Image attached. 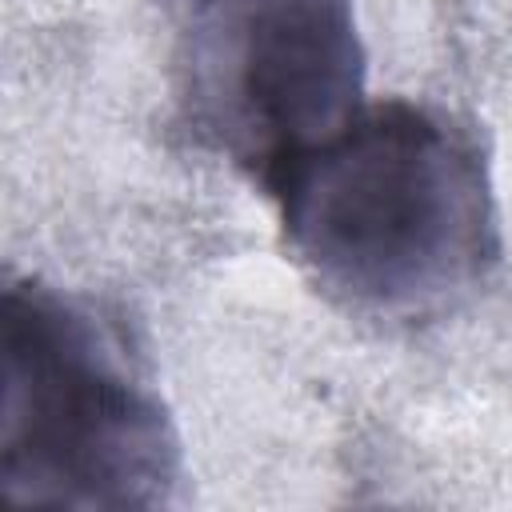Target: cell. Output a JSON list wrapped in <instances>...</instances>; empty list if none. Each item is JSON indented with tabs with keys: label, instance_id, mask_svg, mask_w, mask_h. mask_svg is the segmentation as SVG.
<instances>
[{
	"label": "cell",
	"instance_id": "obj_1",
	"mask_svg": "<svg viewBox=\"0 0 512 512\" xmlns=\"http://www.w3.org/2000/svg\"><path fill=\"white\" fill-rule=\"evenodd\" d=\"M264 192L312 284L368 320L452 312L500 260L480 140L432 104H364Z\"/></svg>",
	"mask_w": 512,
	"mask_h": 512
},
{
	"label": "cell",
	"instance_id": "obj_2",
	"mask_svg": "<svg viewBox=\"0 0 512 512\" xmlns=\"http://www.w3.org/2000/svg\"><path fill=\"white\" fill-rule=\"evenodd\" d=\"M0 332L4 500L172 504L184 476L180 432L128 328L80 292L8 276Z\"/></svg>",
	"mask_w": 512,
	"mask_h": 512
},
{
	"label": "cell",
	"instance_id": "obj_3",
	"mask_svg": "<svg viewBox=\"0 0 512 512\" xmlns=\"http://www.w3.org/2000/svg\"><path fill=\"white\" fill-rule=\"evenodd\" d=\"M356 0H196L176 48L188 136L268 188L368 104Z\"/></svg>",
	"mask_w": 512,
	"mask_h": 512
}]
</instances>
